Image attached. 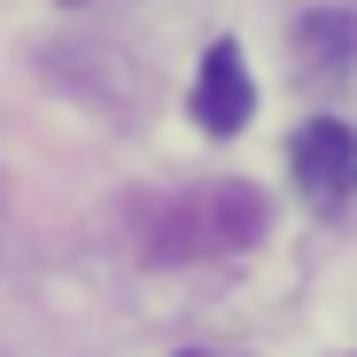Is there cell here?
I'll list each match as a JSON object with an SVG mask.
<instances>
[{"instance_id":"1","label":"cell","mask_w":357,"mask_h":357,"mask_svg":"<svg viewBox=\"0 0 357 357\" xmlns=\"http://www.w3.org/2000/svg\"><path fill=\"white\" fill-rule=\"evenodd\" d=\"M264 195L249 178H202L178 202H163L155 233H148V257L155 264H210V257H241L264 241Z\"/></svg>"},{"instance_id":"2","label":"cell","mask_w":357,"mask_h":357,"mask_svg":"<svg viewBox=\"0 0 357 357\" xmlns=\"http://www.w3.org/2000/svg\"><path fill=\"white\" fill-rule=\"evenodd\" d=\"M287 171H295L311 210H349V195H357V132L342 116H311L295 132V148H287Z\"/></svg>"},{"instance_id":"3","label":"cell","mask_w":357,"mask_h":357,"mask_svg":"<svg viewBox=\"0 0 357 357\" xmlns=\"http://www.w3.org/2000/svg\"><path fill=\"white\" fill-rule=\"evenodd\" d=\"M195 125L210 132V140H233L257 116V86H249V63H241V47L233 39H218L210 54H202V70H195Z\"/></svg>"},{"instance_id":"4","label":"cell","mask_w":357,"mask_h":357,"mask_svg":"<svg viewBox=\"0 0 357 357\" xmlns=\"http://www.w3.org/2000/svg\"><path fill=\"white\" fill-rule=\"evenodd\" d=\"M295 47H303V63H319V70H342L349 54H357V16H342V8H319V16H303V24H295Z\"/></svg>"},{"instance_id":"5","label":"cell","mask_w":357,"mask_h":357,"mask_svg":"<svg viewBox=\"0 0 357 357\" xmlns=\"http://www.w3.org/2000/svg\"><path fill=\"white\" fill-rule=\"evenodd\" d=\"M178 357H218V349H178Z\"/></svg>"},{"instance_id":"6","label":"cell","mask_w":357,"mask_h":357,"mask_svg":"<svg viewBox=\"0 0 357 357\" xmlns=\"http://www.w3.org/2000/svg\"><path fill=\"white\" fill-rule=\"evenodd\" d=\"M70 8H86V0H70Z\"/></svg>"}]
</instances>
